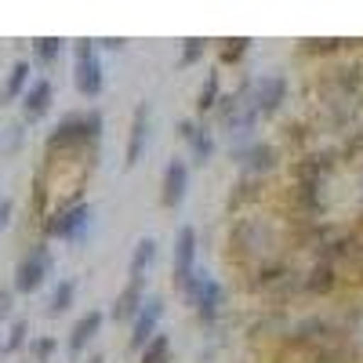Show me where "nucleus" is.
<instances>
[{"label": "nucleus", "instance_id": "1", "mask_svg": "<svg viewBox=\"0 0 363 363\" xmlns=\"http://www.w3.org/2000/svg\"><path fill=\"white\" fill-rule=\"evenodd\" d=\"M102 138V113H69L58 120V128L48 135V153H69V149H87Z\"/></svg>", "mask_w": 363, "mask_h": 363}, {"label": "nucleus", "instance_id": "2", "mask_svg": "<svg viewBox=\"0 0 363 363\" xmlns=\"http://www.w3.org/2000/svg\"><path fill=\"white\" fill-rule=\"evenodd\" d=\"M73 84L84 99H99L106 87V73H102V58L95 40H77L73 48Z\"/></svg>", "mask_w": 363, "mask_h": 363}, {"label": "nucleus", "instance_id": "3", "mask_svg": "<svg viewBox=\"0 0 363 363\" xmlns=\"http://www.w3.org/2000/svg\"><path fill=\"white\" fill-rule=\"evenodd\" d=\"M182 298H186L189 306L200 313L203 323H215L218 313H222V301H225V287H222L215 277H211V272H196L193 284L182 291Z\"/></svg>", "mask_w": 363, "mask_h": 363}, {"label": "nucleus", "instance_id": "4", "mask_svg": "<svg viewBox=\"0 0 363 363\" xmlns=\"http://www.w3.org/2000/svg\"><path fill=\"white\" fill-rule=\"evenodd\" d=\"M233 244H236V255L258 258V262L265 265V258L272 255V233H269V222H262V218H244V222H236V229H233Z\"/></svg>", "mask_w": 363, "mask_h": 363}, {"label": "nucleus", "instance_id": "5", "mask_svg": "<svg viewBox=\"0 0 363 363\" xmlns=\"http://www.w3.org/2000/svg\"><path fill=\"white\" fill-rule=\"evenodd\" d=\"M48 272H51V251H48L44 244L29 247V251L22 255L18 269H15V291H18V294H33V291H40L44 280H48Z\"/></svg>", "mask_w": 363, "mask_h": 363}, {"label": "nucleus", "instance_id": "6", "mask_svg": "<svg viewBox=\"0 0 363 363\" xmlns=\"http://www.w3.org/2000/svg\"><path fill=\"white\" fill-rule=\"evenodd\" d=\"M87 225H91V207L87 203H66L44 222L48 236H55V240H84Z\"/></svg>", "mask_w": 363, "mask_h": 363}, {"label": "nucleus", "instance_id": "7", "mask_svg": "<svg viewBox=\"0 0 363 363\" xmlns=\"http://www.w3.org/2000/svg\"><path fill=\"white\" fill-rule=\"evenodd\" d=\"M196 229L193 225H182L178 236H174V269H171V277H174V287L178 291H186L196 277Z\"/></svg>", "mask_w": 363, "mask_h": 363}, {"label": "nucleus", "instance_id": "8", "mask_svg": "<svg viewBox=\"0 0 363 363\" xmlns=\"http://www.w3.org/2000/svg\"><path fill=\"white\" fill-rule=\"evenodd\" d=\"M233 157H236V164L244 167L251 178H262V174H269V171H277V164H280V153H277V149H272L269 142H255V138L236 142Z\"/></svg>", "mask_w": 363, "mask_h": 363}, {"label": "nucleus", "instance_id": "9", "mask_svg": "<svg viewBox=\"0 0 363 363\" xmlns=\"http://www.w3.org/2000/svg\"><path fill=\"white\" fill-rule=\"evenodd\" d=\"M160 320H164V298H157V294L145 298L142 313H138L135 323H131V349H135V352H142L149 342L160 335Z\"/></svg>", "mask_w": 363, "mask_h": 363}, {"label": "nucleus", "instance_id": "10", "mask_svg": "<svg viewBox=\"0 0 363 363\" xmlns=\"http://www.w3.org/2000/svg\"><path fill=\"white\" fill-rule=\"evenodd\" d=\"M186 189H189V160L174 157L167 167H164V182H160V203L167 211L182 207V200H186Z\"/></svg>", "mask_w": 363, "mask_h": 363}, {"label": "nucleus", "instance_id": "11", "mask_svg": "<svg viewBox=\"0 0 363 363\" xmlns=\"http://www.w3.org/2000/svg\"><path fill=\"white\" fill-rule=\"evenodd\" d=\"M284 99H287V77L284 73H269V77L255 80V106L262 116H277Z\"/></svg>", "mask_w": 363, "mask_h": 363}, {"label": "nucleus", "instance_id": "12", "mask_svg": "<svg viewBox=\"0 0 363 363\" xmlns=\"http://www.w3.org/2000/svg\"><path fill=\"white\" fill-rule=\"evenodd\" d=\"M178 138L189 145L193 164H211V157H215V138H211V131L203 124H196V120H178Z\"/></svg>", "mask_w": 363, "mask_h": 363}, {"label": "nucleus", "instance_id": "13", "mask_svg": "<svg viewBox=\"0 0 363 363\" xmlns=\"http://www.w3.org/2000/svg\"><path fill=\"white\" fill-rule=\"evenodd\" d=\"M149 145V102H138L135 113H131V131H128V153H124V164L135 167Z\"/></svg>", "mask_w": 363, "mask_h": 363}, {"label": "nucleus", "instance_id": "14", "mask_svg": "<svg viewBox=\"0 0 363 363\" xmlns=\"http://www.w3.org/2000/svg\"><path fill=\"white\" fill-rule=\"evenodd\" d=\"M51 99H55V87H51V80H48V77L33 80V84H29V91L22 95V116L29 120V124H37V120H44V116H48V109H51Z\"/></svg>", "mask_w": 363, "mask_h": 363}, {"label": "nucleus", "instance_id": "15", "mask_svg": "<svg viewBox=\"0 0 363 363\" xmlns=\"http://www.w3.org/2000/svg\"><path fill=\"white\" fill-rule=\"evenodd\" d=\"M142 306H145V280H128V287L120 291L116 306H113V320L135 323V316L142 313Z\"/></svg>", "mask_w": 363, "mask_h": 363}, {"label": "nucleus", "instance_id": "16", "mask_svg": "<svg viewBox=\"0 0 363 363\" xmlns=\"http://www.w3.org/2000/svg\"><path fill=\"white\" fill-rule=\"evenodd\" d=\"M99 327H102V313L99 309H91V313H84L77 323H73V330H69V342H66V352L69 356H80L91 342H95V335H99Z\"/></svg>", "mask_w": 363, "mask_h": 363}, {"label": "nucleus", "instance_id": "17", "mask_svg": "<svg viewBox=\"0 0 363 363\" xmlns=\"http://www.w3.org/2000/svg\"><path fill=\"white\" fill-rule=\"evenodd\" d=\"M157 262V240L153 236H142L135 244V255H131V269H128V280H145L149 269Z\"/></svg>", "mask_w": 363, "mask_h": 363}, {"label": "nucleus", "instance_id": "18", "mask_svg": "<svg viewBox=\"0 0 363 363\" xmlns=\"http://www.w3.org/2000/svg\"><path fill=\"white\" fill-rule=\"evenodd\" d=\"M218 102H222V73H218V69H211V73L203 77V84H200L196 113H200V116H207L211 109H218Z\"/></svg>", "mask_w": 363, "mask_h": 363}, {"label": "nucleus", "instance_id": "19", "mask_svg": "<svg viewBox=\"0 0 363 363\" xmlns=\"http://www.w3.org/2000/svg\"><path fill=\"white\" fill-rule=\"evenodd\" d=\"M338 284V265H330V262H320L306 280H301V287H306L309 294H327V291H335Z\"/></svg>", "mask_w": 363, "mask_h": 363}, {"label": "nucleus", "instance_id": "20", "mask_svg": "<svg viewBox=\"0 0 363 363\" xmlns=\"http://www.w3.org/2000/svg\"><path fill=\"white\" fill-rule=\"evenodd\" d=\"M26 91H29V62H15L11 73H8L4 91H0V99H4V102H15V99L26 95Z\"/></svg>", "mask_w": 363, "mask_h": 363}, {"label": "nucleus", "instance_id": "21", "mask_svg": "<svg viewBox=\"0 0 363 363\" xmlns=\"http://www.w3.org/2000/svg\"><path fill=\"white\" fill-rule=\"evenodd\" d=\"M73 298H77V280H62V284L55 287L51 301H48V313H51V316H62V313L73 306Z\"/></svg>", "mask_w": 363, "mask_h": 363}, {"label": "nucleus", "instance_id": "22", "mask_svg": "<svg viewBox=\"0 0 363 363\" xmlns=\"http://www.w3.org/2000/svg\"><path fill=\"white\" fill-rule=\"evenodd\" d=\"M58 55H62V40H58V37H37V40H33V58H37V66H51Z\"/></svg>", "mask_w": 363, "mask_h": 363}, {"label": "nucleus", "instance_id": "23", "mask_svg": "<svg viewBox=\"0 0 363 363\" xmlns=\"http://www.w3.org/2000/svg\"><path fill=\"white\" fill-rule=\"evenodd\" d=\"M171 359V338L167 335H157L142 349V363H167Z\"/></svg>", "mask_w": 363, "mask_h": 363}, {"label": "nucleus", "instance_id": "24", "mask_svg": "<svg viewBox=\"0 0 363 363\" xmlns=\"http://www.w3.org/2000/svg\"><path fill=\"white\" fill-rule=\"evenodd\" d=\"M247 48H251V40H247V37H244V40H225V44L218 48V58H222L225 66H233V62H240V58L247 55Z\"/></svg>", "mask_w": 363, "mask_h": 363}, {"label": "nucleus", "instance_id": "25", "mask_svg": "<svg viewBox=\"0 0 363 363\" xmlns=\"http://www.w3.org/2000/svg\"><path fill=\"white\" fill-rule=\"evenodd\" d=\"M203 51H207V40H200V37H189V40H186V48H182L178 66H196L200 58H203Z\"/></svg>", "mask_w": 363, "mask_h": 363}, {"label": "nucleus", "instance_id": "26", "mask_svg": "<svg viewBox=\"0 0 363 363\" xmlns=\"http://www.w3.org/2000/svg\"><path fill=\"white\" fill-rule=\"evenodd\" d=\"M359 40H306V51H320V55H330V51H345Z\"/></svg>", "mask_w": 363, "mask_h": 363}, {"label": "nucleus", "instance_id": "27", "mask_svg": "<svg viewBox=\"0 0 363 363\" xmlns=\"http://www.w3.org/2000/svg\"><path fill=\"white\" fill-rule=\"evenodd\" d=\"M22 342H26V320H18L15 327H11V338H8V352H15V349H22Z\"/></svg>", "mask_w": 363, "mask_h": 363}, {"label": "nucleus", "instance_id": "28", "mask_svg": "<svg viewBox=\"0 0 363 363\" xmlns=\"http://www.w3.org/2000/svg\"><path fill=\"white\" fill-rule=\"evenodd\" d=\"M33 352H37V359L44 363V359L55 352V342H51V338H40V342H33Z\"/></svg>", "mask_w": 363, "mask_h": 363}, {"label": "nucleus", "instance_id": "29", "mask_svg": "<svg viewBox=\"0 0 363 363\" xmlns=\"http://www.w3.org/2000/svg\"><path fill=\"white\" fill-rule=\"evenodd\" d=\"M11 313V291H0V320Z\"/></svg>", "mask_w": 363, "mask_h": 363}, {"label": "nucleus", "instance_id": "30", "mask_svg": "<svg viewBox=\"0 0 363 363\" xmlns=\"http://www.w3.org/2000/svg\"><path fill=\"white\" fill-rule=\"evenodd\" d=\"M11 222V200H0V229Z\"/></svg>", "mask_w": 363, "mask_h": 363}, {"label": "nucleus", "instance_id": "31", "mask_svg": "<svg viewBox=\"0 0 363 363\" xmlns=\"http://www.w3.org/2000/svg\"><path fill=\"white\" fill-rule=\"evenodd\" d=\"M91 363H106V359H99V356H95V359H91Z\"/></svg>", "mask_w": 363, "mask_h": 363}]
</instances>
